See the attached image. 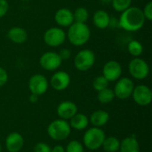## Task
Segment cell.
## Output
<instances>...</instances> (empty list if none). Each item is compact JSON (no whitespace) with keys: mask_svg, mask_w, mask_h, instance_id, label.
Wrapping results in <instances>:
<instances>
[{"mask_svg":"<svg viewBox=\"0 0 152 152\" xmlns=\"http://www.w3.org/2000/svg\"><path fill=\"white\" fill-rule=\"evenodd\" d=\"M118 23L119 27L126 31L134 32L140 30L145 23V17L142 10L135 6H130L122 12Z\"/></svg>","mask_w":152,"mask_h":152,"instance_id":"cell-1","label":"cell"},{"mask_svg":"<svg viewBox=\"0 0 152 152\" xmlns=\"http://www.w3.org/2000/svg\"><path fill=\"white\" fill-rule=\"evenodd\" d=\"M67 37L69 43L75 46L86 45L91 37V30L86 23L73 22L68 29Z\"/></svg>","mask_w":152,"mask_h":152,"instance_id":"cell-2","label":"cell"},{"mask_svg":"<svg viewBox=\"0 0 152 152\" xmlns=\"http://www.w3.org/2000/svg\"><path fill=\"white\" fill-rule=\"evenodd\" d=\"M71 134V127L68 120L61 118L52 121L47 126L48 136L56 142H61L69 138Z\"/></svg>","mask_w":152,"mask_h":152,"instance_id":"cell-3","label":"cell"},{"mask_svg":"<svg viewBox=\"0 0 152 152\" xmlns=\"http://www.w3.org/2000/svg\"><path fill=\"white\" fill-rule=\"evenodd\" d=\"M106 134L102 128L92 126L86 130L83 135V145L89 151H97L102 148Z\"/></svg>","mask_w":152,"mask_h":152,"instance_id":"cell-4","label":"cell"},{"mask_svg":"<svg viewBox=\"0 0 152 152\" xmlns=\"http://www.w3.org/2000/svg\"><path fill=\"white\" fill-rule=\"evenodd\" d=\"M95 63V54L92 50L85 49L77 53L74 59V65L79 71L89 70Z\"/></svg>","mask_w":152,"mask_h":152,"instance_id":"cell-5","label":"cell"},{"mask_svg":"<svg viewBox=\"0 0 152 152\" xmlns=\"http://www.w3.org/2000/svg\"><path fill=\"white\" fill-rule=\"evenodd\" d=\"M128 71L134 78L142 80L149 76L150 66L143 59L135 57L130 61L128 64Z\"/></svg>","mask_w":152,"mask_h":152,"instance_id":"cell-6","label":"cell"},{"mask_svg":"<svg viewBox=\"0 0 152 152\" xmlns=\"http://www.w3.org/2000/svg\"><path fill=\"white\" fill-rule=\"evenodd\" d=\"M134 88V84L133 80L129 77H120L117 80L114 86L115 97L119 100H126L132 96Z\"/></svg>","mask_w":152,"mask_h":152,"instance_id":"cell-7","label":"cell"},{"mask_svg":"<svg viewBox=\"0 0 152 152\" xmlns=\"http://www.w3.org/2000/svg\"><path fill=\"white\" fill-rule=\"evenodd\" d=\"M65 31L58 27H52L48 28L44 34V42L51 47H58L61 45L66 40Z\"/></svg>","mask_w":152,"mask_h":152,"instance_id":"cell-8","label":"cell"},{"mask_svg":"<svg viewBox=\"0 0 152 152\" xmlns=\"http://www.w3.org/2000/svg\"><path fill=\"white\" fill-rule=\"evenodd\" d=\"M28 86L31 94L40 96L47 92L49 87V82L44 75L35 74L30 77Z\"/></svg>","mask_w":152,"mask_h":152,"instance_id":"cell-9","label":"cell"},{"mask_svg":"<svg viewBox=\"0 0 152 152\" xmlns=\"http://www.w3.org/2000/svg\"><path fill=\"white\" fill-rule=\"evenodd\" d=\"M132 97L137 105L142 107L148 106L152 102L151 89L145 85H139L137 86H134Z\"/></svg>","mask_w":152,"mask_h":152,"instance_id":"cell-10","label":"cell"},{"mask_svg":"<svg viewBox=\"0 0 152 152\" xmlns=\"http://www.w3.org/2000/svg\"><path fill=\"white\" fill-rule=\"evenodd\" d=\"M61 59L58 53L55 52H46L43 53L39 59L40 66L47 71H53L60 68L61 65Z\"/></svg>","mask_w":152,"mask_h":152,"instance_id":"cell-11","label":"cell"},{"mask_svg":"<svg viewBox=\"0 0 152 152\" xmlns=\"http://www.w3.org/2000/svg\"><path fill=\"white\" fill-rule=\"evenodd\" d=\"M122 67L117 61H107L102 68V76L109 82H115L121 77Z\"/></svg>","mask_w":152,"mask_h":152,"instance_id":"cell-12","label":"cell"},{"mask_svg":"<svg viewBox=\"0 0 152 152\" xmlns=\"http://www.w3.org/2000/svg\"><path fill=\"white\" fill-rule=\"evenodd\" d=\"M70 76L63 70L56 71L50 79V85L55 91H64L70 84Z\"/></svg>","mask_w":152,"mask_h":152,"instance_id":"cell-13","label":"cell"},{"mask_svg":"<svg viewBox=\"0 0 152 152\" xmlns=\"http://www.w3.org/2000/svg\"><path fill=\"white\" fill-rule=\"evenodd\" d=\"M77 110L78 109L77 104L71 101L61 102V103H59L56 109V112L59 118L68 121L77 113Z\"/></svg>","mask_w":152,"mask_h":152,"instance_id":"cell-14","label":"cell"},{"mask_svg":"<svg viewBox=\"0 0 152 152\" xmlns=\"http://www.w3.org/2000/svg\"><path fill=\"white\" fill-rule=\"evenodd\" d=\"M24 138L18 132L10 133L4 142V146L8 152H20L24 146Z\"/></svg>","mask_w":152,"mask_h":152,"instance_id":"cell-15","label":"cell"},{"mask_svg":"<svg viewBox=\"0 0 152 152\" xmlns=\"http://www.w3.org/2000/svg\"><path fill=\"white\" fill-rule=\"evenodd\" d=\"M54 20L60 27H69L74 22L73 12L68 8H60L54 14Z\"/></svg>","mask_w":152,"mask_h":152,"instance_id":"cell-16","label":"cell"},{"mask_svg":"<svg viewBox=\"0 0 152 152\" xmlns=\"http://www.w3.org/2000/svg\"><path fill=\"white\" fill-rule=\"evenodd\" d=\"M110 114L109 112L102 110H97L94 111L91 116L89 117V123L94 127H99L102 128L107 123L110 121Z\"/></svg>","mask_w":152,"mask_h":152,"instance_id":"cell-17","label":"cell"},{"mask_svg":"<svg viewBox=\"0 0 152 152\" xmlns=\"http://www.w3.org/2000/svg\"><path fill=\"white\" fill-rule=\"evenodd\" d=\"M118 152H140V144L134 135L124 138L120 141Z\"/></svg>","mask_w":152,"mask_h":152,"instance_id":"cell-18","label":"cell"},{"mask_svg":"<svg viewBox=\"0 0 152 152\" xmlns=\"http://www.w3.org/2000/svg\"><path fill=\"white\" fill-rule=\"evenodd\" d=\"M69 126L71 129H75L77 131L86 130L89 125V118L83 113H77L74 117L69 119Z\"/></svg>","mask_w":152,"mask_h":152,"instance_id":"cell-19","label":"cell"},{"mask_svg":"<svg viewBox=\"0 0 152 152\" xmlns=\"http://www.w3.org/2000/svg\"><path fill=\"white\" fill-rule=\"evenodd\" d=\"M8 38L14 44H23L28 38L27 31L20 27H12L8 30Z\"/></svg>","mask_w":152,"mask_h":152,"instance_id":"cell-20","label":"cell"},{"mask_svg":"<svg viewBox=\"0 0 152 152\" xmlns=\"http://www.w3.org/2000/svg\"><path fill=\"white\" fill-rule=\"evenodd\" d=\"M93 21L96 28L100 29H104L108 28L110 24V17L107 12L104 10H98L94 13Z\"/></svg>","mask_w":152,"mask_h":152,"instance_id":"cell-21","label":"cell"},{"mask_svg":"<svg viewBox=\"0 0 152 152\" xmlns=\"http://www.w3.org/2000/svg\"><path fill=\"white\" fill-rule=\"evenodd\" d=\"M120 141L115 136H106L102 143V148L105 152H118Z\"/></svg>","mask_w":152,"mask_h":152,"instance_id":"cell-22","label":"cell"},{"mask_svg":"<svg viewBox=\"0 0 152 152\" xmlns=\"http://www.w3.org/2000/svg\"><path fill=\"white\" fill-rule=\"evenodd\" d=\"M115 98L116 97H115L113 89H110L109 87L98 92L97 99H98L99 102L102 104H109V103L112 102Z\"/></svg>","mask_w":152,"mask_h":152,"instance_id":"cell-23","label":"cell"},{"mask_svg":"<svg viewBox=\"0 0 152 152\" xmlns=\"http://www.w3.org/2000/svg\"><path fill=\"white\" fill-rule=\"evenodd\" d=\"M128 53L134 57H139L143 52V46L138 40H131L127 45Z\"/></svg>","mask_w":152,"mask_h":152,"instance_id":"cell-24","label":"cell"},{"mask_svg":"<svg viewBox=\"0 0 152 152\" xmlns=\"http://www.w3.org/2000/svg\"><path fill=\"white\" fill-rule=\"evenodd\" d=\"M74 21L79 22V23H86L88 18H89V12L88 10L86 7H77L75 12H73Z\"/></svg>","mask_w":152,"mask_h":152,"instance_id":"cell-25","label":"cell"},{"mask_svg":"<svg viewBox=\"0 0 152 152\" xmlns=\"http://www.w3.org/2000/svg\"><path fill=\"white\" fill-rule=\"evenodd\" d=\"M109 84H110V82L102 75V76H98L93 81V88L95 91L100 92V91L109 87Z\"/></svg>","mask_w":152,"mask_h":152,"instance_id":"cell-26","label":"cell"},{"mask_svg":"<svg viewBox=\"0 0 152 152\" xmlns=\"http://www.w3.org/2000/svg\"><path fill=\"white\" fill-rule=\"evenodd\" d=\"M132 0H112L111 4L115 11L122 12L131 6Z\"/></svg>","mask_w":152,"mask_h":152,"instance_id":"cell-27","label":"cell"},{"mask_svg":"<svg viewBox=\"0 0 152 152\" xmlns=\"http://www.w3.org/2000/svg\"><path fill=\"white\" fill-rule=\"evenodd\" d=\"M84 145L77 140H72L65 148V152H84Z\"/></svg>","mask_w":152,"mask_h":152,"instance_id":"cell-28","label":"cell"},{"mask_svg":"<svg viewBox=\"0 0 152 152\" xmlns=\"http://www.w3.org/2000/svg\"><path fill=\"white\" fill-rule=\"evenodd\" d=\"M52 148L45 142H40L34 146V152H51Z\"/></svg>","mask_w":152,"mask_h":152,"instance_id":"cell-29","label":"cell"},{"mask_svg":"<svg viewBox=\"0 0 152 152\" xmlns=\"http://www.w3.org/2000/svg\"><path fill=\"white\" fill-rule=\"evenodd\" d=\"M143 15L145 17V20H148L149 21L152 20V2H149L142 10Z\"/></svg>","mask_w":152,"mask_h":152,"instance_id":"cell-30","label":"cell"},{"mask_svg":"<svg viewBox=\"0 0 152 152\" xmlns=\"http://www.w3.org/2000/svg\"><path fill=\"white\" fill-rule=\"evenodd\" d=\"M9 10V4L6 0H0V18L6 15Z\"/></svg>","mask_w":152,"mask_h":152,"instance_id":"cell-31","label":"cell"},{"mask_svg":"<svg viewBox=\"0 0 152 152\" xmlns=\"http://www.w3.org/2000/svg\"><path fill=\"white\" fill-rule=\"evenodd\" d=\"M8 81V73L7 71L0 67V87L4 86Z\"/></svg>","mask_w":152,"mask_h":152,"instance_id":"cell-32","label":"cell"},{"mask_svg":"<svg viewBox=\"0 0 152 152\" xmlns=\"http://www.w3.org/2000/svg\"><path fill=\"white\" fill-rule=\"evenodd\" d=\"M59 53V56L61 57V61H66V60H69L70 57H71V51L69 49H67V48H63L60 51Z\"/></svg>","mask_w":152,"mask_h":152,"instance_id":"cell-33","label":"cell"},{"mask_svg":"<svg viewBox=\"0 0 152 152\" xmlns=\"http://www.w3.org/2000/svg\"><path fill=\"white\" fill-rule=\"evenodd\" d=\"M51 152H65V147L62 145H55L52 148Z\"/></svg>","mask_w":152,"mask_h":152,"instance_id":"cell-34","label":"cell"},{"mask_svg":"<svg viewBox=\"0 0 152 152\" xmlns=\"http://www.w3.org/2000/svg\"><path fill=\"white\" fill-rule=\"evenodd\" d=\"M38 98H39L38 95L34 94H30V95H29V97H28V101H29V102H31V103H37V102H38Z\"/></svg>","mask_w":152,"mask_h":152,"instance_id":"cell-35","label":"cell"},{"mask_svg":"<svg viewBox=\"0 0 152 152\" xmlns=\"http://www.w3.org/2000/svg\"><path fill=\"white\" fill-rule=\"evenodd\" d=\"M111 1L112 0H101V2L103 4H110V3H111Z\"/></svg>","mask_w":152,"mask_h":152,"instance_id":"cell-36","label":"cell"},{"mask_svg":"<svg viewBox=\"0 0 152 152\" xmlns=\"http://www.w3.org/2000/svg\"><path fill=\"white\" fill-rule=\"evenodd\" d=\"M3 151V145H2V143L0 142V152Z\"/></svg>","mask_w":152,"mask_h":152,"instance_id":"cell-37","label":"cell"}]
</instances>
